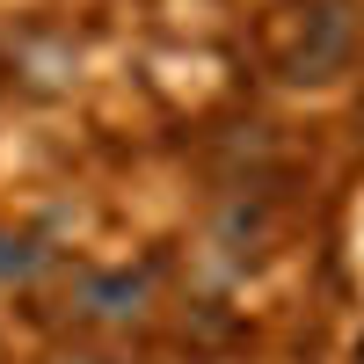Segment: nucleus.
<instances>
[{"label": "nucleus", "instance_id": "obj_1", "mask_svg": "<svg viewBox=\"0 0 364 364\" xmlns=\"http://www.w3.org/2000/svg\"><path fill=\"white\" fill-rule=\"evenodd\" d=\"M357 51V0H277L262 15V58L277 66V80L321 87L350 66Z\"/></svg>", "mask_w": 364, "mask_h": 364}, {"label": "nucleus", "instance_id": "obj_2", "mask_svg": "<svg viewBox=\"0 0 364 364\" xmlns=\"http://www.w3.org/2000/svg\"><path fill=\"white\" fill-rule=\"evenodd\" d=\"M80 299H87V314H102V321H124V314H139V299H146V277H87L80 284Z\"/></svg>", "mask_w": 364, "mask_h": 364}, {"label": "nucleus", "instance_id": "obj_4", "mask_svg": "<svg viewBox=\"0 0 364 364\" xmlns=\"http://www.w3.org/2000/svg\"><path fill=\"white\" fill-rule=\"evenodd\" d=\"M357 364H364V350H357Z\"/></svg>", "mask_w": 364, "mask_h": 364}, {"label": "nucleus", "instance_id": "obj_3", "mask_svg": "<svg viewBox=\"0 0 364 364\" xmlns=\"http://www.w3.org/2000/svg\"><path fill=\"white\" fill-rule=\"evenodd\" d=\"M29 262H37V248H29V240H15V233H0V277H22Z\"/></svg>", "mask_w": 364, "mask_h": 364}]
</instances>
